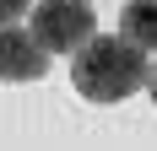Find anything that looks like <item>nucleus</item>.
Masks as SVG:
<instances>
[{
  "mask_svg": "<svg viewBox=\"0 0 157 151\" xmlns=\"http://www.w3.org/2000/svg\"><path fill=\"white\" fill-rule=\"evenodd\" d=\"M119 38L141 54H157V0H130L119 11Z\"/></svg>",
  "mask_w": 157,
  "mask_h": 151,
  "instance_id": "4",
  "label": "nucleus"
},
{
  "mask_svg": "<svg viewBox=\"0 0 157 151\" xmlns=\"http://www.w3.org/2000/svg\"><path fill=\"white\" fill-rule=\"evenodd\" d=\"M49 76V54L22 22L0 27V81H44Z\"/></svg>",
  "mask_w": 157,
  "mask_h": 151,
  "instance_id": "3",
  "label": "nucleus"
},
{
  "mask_svg": "<svg viewBox=\"0 0 157 151\" xmlns=\"http://www.w3.org/2000/svg\"><path fill=\"white\" fill-rule=\"evenodd\" d=\"M27 32L44 43V54H81L98 38V22L87 0H38Z\"/></svg>",
  "mask_w": 157,
  "mask_h": 151,
  "instance_id": "2",
  "label": "nucleus"
},
{
  "mask_svg": "<svg viewBox=\"0 0 157 151\" xmlns=\"http://www.w3.org/2000/svg\"><path fill=\"white\" fill-rule=\"evenodd\" d=\"M146 76H152L146 54L130 49L125 38H92V43L71 60V81H76V92L92 97V103H125V97H136V92L146 87Z\"/></svg>",
  "mask_w": 157,
  "mask_h": 151,
  "instance_id": "1",
  "label": "nucleus"
},
{
  "mask_svg": "<svg viewBox=\"0 0 157 151\" xmlns=\"http://www.w3.org/2000/svg\"><path fill=\"white\" fill-rule=\"evenodd\" d=\"M22 11H33V0H0V27L22 22Z\"/></svg>",
  "mask_w": 157,
  "mask_h": 151,
  "instance_id": "5",
  "label": "nucleus"
},
{
  "mask_svg": "<svg viewBox=\"0 0 157 151\" xmlns=\"http://www.w3.org/2000/svg\"><path fill=\"white\" fill-rule=\"evenodd\" d=\"M146 87H152V103H157V65H152V76H146Z\"/></svg>",
  "mask_w": 157,
  "mask_h": 151,
  "instance_id": "6",
  "label": "nucleus"
}]
</instances>
